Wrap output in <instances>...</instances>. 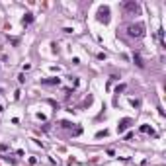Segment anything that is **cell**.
<instances>
[{"label": "cell", "instance_id": "cell-1", "mask_svg": "<svg viewBox=\"0 0 166 166\" xmlns=\"http://www.w3.org/2000/svg\"><path fill=\"white\" fill-rule=\"evenodd\" d=\"M143 30H145V27H143L141 24L129 26V27H127V31H129V35H131V37H141V35H143Z\"/></svg>", "mask_w": 166, "mask_h": 166}, {"label": "cell", "instance_id": "cell-2", "mask_svg": "<svg viewBox=\"0 0 166 166\" xmlns=\"http://www.w3.org/2000/svg\"><path fill=\"white\" fill-rule=\"evenodd\" d=\"M107 16H110V10H107V8H100V12H98L100 21H107V20H110Z\"/></svg>", "mask_w": 166, "mask_h": 166}, {"label": "cell", "instance_id": "cell-3", "mask_svg": "<svg viewBox=\"0 0 166 166\" xmlns=\"http://www.w3.org/2000/svg\"><path fill=\"white\" fill-rule=\"evenodd\" d=\"M123 8H125V12H137V10H139V6H137L135 2H127Z\"/></svg>", "mask_w": 166, "mask_h": 166}]
</instances>
